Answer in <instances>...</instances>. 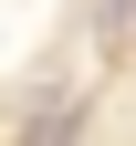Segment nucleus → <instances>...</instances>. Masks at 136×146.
<instances>
[{
  "mask_svg": "<svg viewBox=\"0 0 136 146\" xmlns=\"http://www.w3.org/2000/svg\"><path fill=\"white\" fill-rule=\"evenodd\" d=\"M94 21H105L115 42H136V0H105V11H94Z\"/></svg>",
  "mask_w": 136,
  "mask_h": 146,
  "instance_id": "nucleus-1",
  "label": "nucleus"
}]
</instances>
